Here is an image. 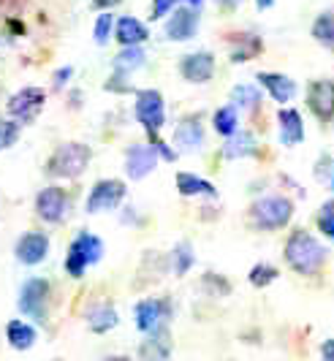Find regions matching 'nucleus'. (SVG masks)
<instances>
[{"mask_svg":"<svg viewBox=\"0 0 334 361\" xmlns=\"http://www.w3.org/2000/svg\"><path fill=\"white\" fill-rule=\"evenodd\" d=\"M285 261L299 274H316L323 267V261H326V250L321 247V242L313 234L294 231L288 245H285Z\"/></svg>","mask_w":334,"mask_h":361,"instance_id":"f257e3e1","label":"nucleus"},{"mask_svg":"<svg viewBox=\"0 0 334 361\" xmlns=\"http://www.w3.org/2000/svg\"><path fill=\"white\" fill-rule=\"evenodd\" d=\"M294 215V204L283 196H266L253 204L250 209V220L253 226H259L264 231H272V228H283Z\"/></svg>","mask_w":334,"mask_h":361,"instance_id":"f03ea898","label":"nucleus"},{"mask_svg":"<svg viewBox=\"0 0 334 361\" xmlns=\"http://www.w3.org/2000/svg\"><path fill=\"white\" fill-rule=\"evenodd\" d=\"M101 255H104V242H101L98 236L82 231V234L74 239L71 250H68L66 269H68V274H74V277H82L85 269H87L90 264H95Z\"/></svg>","mask_w":334,"mask_h":361,"instance_id":"7ed1b4c3","label":"nucleus"},{"mask_svg":"<svg viewBox=\"0 0 334 361\" xmlns=\"http://www.w3.org/2000/svg\"><path fill=\"white\" fill-rule=\"evenodd\" d=\"M90 147L87 145H63L57 149L55 155L49 158V174H57V177H76V174H82L85 169H87V163H90Z\"/></svg>","mask_w":334,"mask_h":361,"instance_id":"20e7f679","label":"nucleus"},{"mask_svg":"<svg viewBox=\"0 0 334 361\" xmlns=\"http://www.w3.org/2000/svg\"><path fill=\"white\" fill-rule=\"evenodd\" d=\"M136 117H139L142 126L147 128L149 136H155V130L163 128V120H166V114H163V95L158 90L139 92V98H136Z\"/></svg>","mask_w":334,"mask_h":361,"instance_id":"39448f33","label":"nucleus"},{"mask_svg":"<svg viewBox=\"0 0 334 361\" xmlns=\"http://www.w3.org/2000/svg\"><path fill=\"white\" fill-rule=\"evenodd\" d=\"M47 302H49V283L41 280V277H33L22 286V293H19V307L22 312L33 315L36 321H47Z\"/></svg>","mask_w":334,"mask_h":361,"instance_id":"423d86ee","label":"nucleus"},{"mask_svg":"<svg viewBox=\"0 0 334 361\" xmlns=\"http://www.w3.org/2000/svg\"><path fill=\"white\" fill-rule=\"evenodd\" d=\"M36 212L41 220L47 223H60L63 217L68 215V196L63 188H44L36 199Z\"/></svg>","mask_w":334,"mask_h":361,"instance_id":"0eeeda50","label":"nucleus"},{"mask_svg":"<svg viewBox=\"0 0 334 361\" xmlns=\"http://www.w3.org/2000/svg\"><path fill=\"white\" fill-rule=\"evenodd\" d=\"M44 90L41 87H25V90H19L17 95H11V101H8V114L19 120V123H30L33 117H36L41 106H44Z\"/></svg>","mask_w":334,"mask_h":361,"instance_id":"6e6552de","label":"nucleus"},{"mask_svg":"<svg viewBox=\"0 0 334 361\" xmlns=\"http://www.w3.org/2000/svg\"><path fill=\"white\" fill-rule=\"evenodd\" d=\"M125 199V185L117 180L98 182L87 199V212H109L114 207H120V201Z\"/></svg>","mask_w":334,"mask_h":361,"instance_id":"1a4fd4ad","label":"nucleus"},{"mask_svg":"<svg viewBox=\"0 0 334 361\" xmlns=\"http://www.w3.org/2000/svg\"><path fill=\"white\" fill-rule=\"evenodd\" d=\"M307 104H310L318 120L329 123L334 117V82H326V79L313 82L310 90H307Z\"/></svg>","mask_w":334,"mask_h":361,"instance_id":"9d476101","label":"nucleus"},{"mask_svg":"<svg viewBox=\"0 0 334 361\" xmlns=\"http://www.w3.org/2000/svg\"><path fill=\"white\" fill-rule=\"evenodd\" d=\"M196 30H199V11L193 6H185V8H177L174 17L168 19L166 38L168 41H187L196 36Z\"/></svg>","mask_w":334,"mask_h":361,"instance_id":"9b49d317","label":"nucleus"},{"mask_svg":"<svg viewBox=\"0 0 334 361\" xmlns=\"http://www.w3.org/2000/svg\"><path fill=\"white\" fill-rule=\"evenodd\" d=\"M212 71H215V57L209 52L187 54L185 60L180 63V73L185 76L187 82H193V85L209 82V79H212Z\"/></svg>","mask_w":334,"mask_h":361,"instance_id":"f8f14e48","label":"nucleus"},{"mask_svg":"<svg viewBox=\"0 0 334 361\" xmlns=\"http://www.w3.org/2000/svg\"><path fill=\"white\" fill-rule=\"evenodd\" d=\"M47 253H49V236L41 234V231H30L17 242V258L27 267L41 264Z\"/></svg>","mask_w":334,"mask_h":361,"instance_id":"ddd939ff","label":"nucleus"},{"mask_svg":"<svg viewBox=\"0 0 334 361\" xmlns=\"http://www.w3.org/2000/svg\"><path fill=\"white\" fill-rule=\"evenodd\" d=\"M155 161H158V147L136 145L128 149L125 171H128L130 180H142V177H147L149 171L155 169Z\"/></svg>","mask_w":334,"mask_h":361,"instance_id":"4468645a","label":"nucleus"},{"mask_svg":"<svg viewBox=\"0 0 334 361\" xmlns=\"http://www.w3.org/2000/svg\"><path fill=\"white\" fill-rule=\"evenodd\" d=\"M259 82L272 92V98H275L278 104H288V101L297 95L294 79H288V76H283V73H259Z\"/></svg>","mask_w":334,"mask_h":361,"instance_id":"2eb2a0df","label":"nucleus"},{"mask_svg":"<svg viewBox=\"0 0 334 361\" xmlns=\"http://www.w3.org/2000/svg\"><path fill=\"white\" fill-rule=\"evenodd\" d=\"M280 139L288 147L299 145L304 139V126H302V117H299L297 109H283L280 111Z\"/></svg>","mask_w":334,"mask_h":361,"instance_id":"dca6fc26","label":"nucleus"},{"mask_svg":"<svg viewBox=\"0 0 334 361\" xmlns=\"http://www.w3.org/2000/svg\"><path fill=\"white\" fill-rule=\"evenodd\" d=\"M114 33H117V41L123 47H133V44H142L144 38L149 36L147 25H142L136 17H123L117 25H114Z\"/></svg>","mask_w":334,"mask_h":361,"instance_id":"f3484780","label":"nucleus"},{"mask_svg":"<svg viewBox=\"0 0 334 361\" xmlns=\"http://www.w3.org/2000/svg\"><path fill=\"white\" fill-rule=\"evenodd\" d=\"M163 310H166L163 302H158V299H147V302L136 305V326L142 331H155L163 321Z\"/></svg>","mask_w":334,"mask_h":361,"instance_id":"a211bd4d","label":"nucleus"},{"mask_svg":"<svg viewBox=\"0 0 334 361\" xmlns=\"http://www.w3.org/2000/svg\"><path fill=\"white\" fill-rule=\"evenodd\" d=\"M174 142H177L180 149H185V152H196L199 147L204 145V130H202V126L196 120H185L183 126L177 128Z\"/></svg>","mask_w":334,"mask_h":361,"instance_id":"6ab92c4d","label":"nucleus"},{"mask_svg":"<svg viewBox=\"0 0 334 361\" xmlns=\"http://www.w3.org/2000/svg\"><path fill=\"white\" fill-rule=\"evenodd\" d=\"M6 337H8V343L14 345L17 350H27L30 345L36 343V329L27 324H22V321H11V324L6 326Z\"/></svg>","mask_w":334,"mask_h":361,"instance_id":"aec40b11","label":"nucleus"},{"mask_svg":"<svg viewBox=\"0 0 334 361\" xmlns=\"http://www.w3.org/2000/svg\"><path fill=\"white\" fill-rule=\"evenodd\" d=\"M177 185H180V193L183 196H215V188L212 182L202 180L196 174H177Z\"/></svg>","mask_w":334,"mask_h":361,"instance_id":"412c9836","label":"nucleus"},{"mask_svg":"<svg viewBox=\"0 0 334 361\" xmlns=\"http://www.w3.org/2000/svg\"><path fill=\"white\" fill-rule=\"evenodd\" d=\"M253 152H256V139L250 133H231L228 145L223 147L225 158H245V155H253Z\"/></svg>","mask_w":334,"mask_h":361,"instance_id":"4be33fe9","label":"nucleus"},{"mask_svg":"<svg viewBox=\"0 0 334 361\" xmlns=\"http://www.w3.org/2000/svg\"><path fill=\"white\" fill-rule=\"evenodd\" d=\"M87 324L95 331H109L111 326H117V312L109 305H98V307H93L87 312Z\"/></svg>","mask_w":334,"mask_h":361,"instance_id":"5701e85b","label":"nucleus"},{"mask_svg":"<svg viewBox=\"0 0 334 361\" xmlns=\"http://www.w3.org/2000/svg\"><path fill=\"white\" fill-rule=\"evenodd\" d=\"M231 101L242 109H256L261 101V92H259V87H253V85H237L234 92H231Z\"/></svg>","mask_w":334,"mask_h":361,"instance_id":"b1692460","label":"nucleus"},{"mask_svg":"<svg viewBox=\"0 0 334 361\" xmlns=\"http://www.w3.org/2000/svg\"><path fill=\"white\" fill-rule=\"evenodd\" d=\"M313 36H316L321 44H326V47H332L334 49V11L321 14V17L316 19V25H313Z\"/></svg>","mask_w":334,"mask_h":361,"instance_id":"393cba45","label":"nucleus"},{"mask_svg":"<svg viewBox=\"0 0 334 361\" xmlns=\"http://www.w3.org/2000/svg\"><path fill=\"white\" fill-rule=\"evenodd\" d=\"M215 130L221 136H231L237 133V109L234 106H223L215 111Z\"/></svg>","mask_w":334,"mask_h":361,"instance_id":"a878e982","label":"nucleus"},{"mask_svg":"<svg viewBox=\"0 0 334 361\" xmlns=\"http://www.w3.org/2000/svg\"><path fill=\"white\" fill-rule=\"evenodd\" d=\"M144 63V52L133 44V47H125L123 52L117 54V60H114V66L120 68V71H130V68H139Z\"/></svg>","mask_w":334,"mask_h":361,"instance_id":"bb28decb","label":"nucleus"},{"mask_svg":"<svg viewBox=\"0 0 334 361\" xmlns=\"http://www.w3.org/2000/svg\"><path fill=\"white\" fill-rule=\"evenodd\" d=\"M275 277H278V269H275V267H269V264H259V267H253V271H250V283H253V286H259V288L269 286Z\"/></svg>","mask_w":334,"mask_h":361,"instance_id":"cd10ccee","label":"nucleus"},{"mask_svg":"<svg viewBox=\"0 0 334 361\" xmlns=\"http://www.w3.org/2000/svg\"><path fill=\"white\" fill-rule=\"evenodd\" d=\"M318 226H321V231L334 239V201H326L323 207H321V212H318Z\"/></svg>","mask_w":334,"mask_h":361,"instance_id":"c85d7f7f","label":"nucleus"},{"mask_svg":"<svg viewBox=\"0 0 334 361\" xmlns=\"http://www.w3.org/2000/svg\"><path fill=\"white\" fill-rule=\"evenodd\" d=\"M19 136V123H8V120H0V149L11 147Z\"/></svg>","mask_w":334,"mask_h":361,"instance_id":"c756f323","label":"nucleus"},{"mask_svg":"<svg viewBox=\"0 0 334 361\" xmlns=\"http://www.w3.org/2000/svg\"><path fill=\"white\" fill-rule=\"evenodd\" d=\"M109 27H111V17L109 14H101L98 22H95V41H98V44H106V38H109Z\"/></svg>","mask_w":334,"mask_h":361,"instance_id":"7c9ffc66","label":"nucleus"},{"mask_svg":"<svg viewBox=\"0 0 334 361\" xmlns=\"http://www.w3.org/2000/svg\"><path fill=\"white\" fill-rule=\"evenodd\" d=\"M190 264H193V255H190V247H180L177 250V274H185L190 269Z\"/></svg>","mask_w":334,"mask_h":361,"instance_id":"2f4dec72","label":"nucleus"},{"mask_svg":"<svg viewBox=\"0 0 334 361\" xmlns=\"http://www.w3.org/2000/svg\"><path fill=\"white\" fill-rule=\"evenodd\" d=\"M180 0H155L152 3V19H161L163 14H168Z\"/></svg>","mask_w":334,"mask_h":361,"instance_id":"473e14b6","label":"nucleus"},{"mask_svg":"<svg viewBox=\"0 0 334 361\" xmlns=\"http://www.w3.org/2000/svg\"><path fill=\"white\" fill-rule=\"evenodd\" d=\"M68 76H71V68H63V71H57V87H63L66 82H68Z\"/></svg>","mask_w":334,"mask_h":361,"instance_id":"72a5a7b5","label":"nucleus"},{"mask_svg":"<svg viewBox=\"0 0 334 361\" xmlns=\"http://www.w3.org/2000/svg\"><path fill=\"white\" fill-rule=\"evenodd\" d=\"M321 353H323L329 361H334V340H329V343L323 345V348H321Z\"/></svg>","mask_w":334,"mask_h":361,"instance_id":"f704fd0d","label":"nucleus"},{"mask_svg":"<svg viewBox=\"0 0 334 361\" xmlns=\"http://www.w3.org/2000/svg\"><path fill=\"white\" fill-rule=\"evenodd\" d=\"M326 185L334 190V161H329V166H326Z\"/></svg>","mask_w":334,"mask_h":361,"instance_id":"c9c22d12","label":"nucleus"},{"mask_svg":"<svg viewBox=\"0 0 334 361\" xmlns=\"http://www.w3.org/2000/svg\"><path fill=\"white\" fill-rule=\"evenodd\" d=\"M272 3H275V0H259V6H261V8H269Z\"/></svg>","mask_w":334,"mask_h":361,"instance_id":"e433bc0d","label":"nucleus"},{"mask_svg":"<svg viewBox=\"0 0 334 361\" xmlns=\"http://www.w3.org/2000/svg\"><path fill=\"white\" fill-rule=\"evenodd\" d=\"M109 3H117V0H95V6H109Z\"/></svg>","mask_w":334,"mask_h":361,"instance_id":"4c0bfd02","label":"nucleus"},{"mask_svg":"<svg viewBox=\"0 0 334 361\" xmlns=\"http://www.w3.org/2000/svg\"><path fill=\"white\" fill-rule=\"evenodd\" d=\"M223 6H237V3H240V0H221Z\"/></svg>","mask_w":334,"mask_h":361,"instance_id":"58836bf2","label":"nucleus"},{"mask_svg":"<svg viewBox=\"0 0 334 361\" xmlns=\"http://www.w3.org/2000/svg\"><path fill=\"white\" fill-rule=\"evenodd\" d=\"M185 3H190V6H199V3H202V0H185Z\"/></svg>","mask_w":334,"mask_h":361,"instance_id":"ea45409f","label":"nucleus"}]
</instances>
